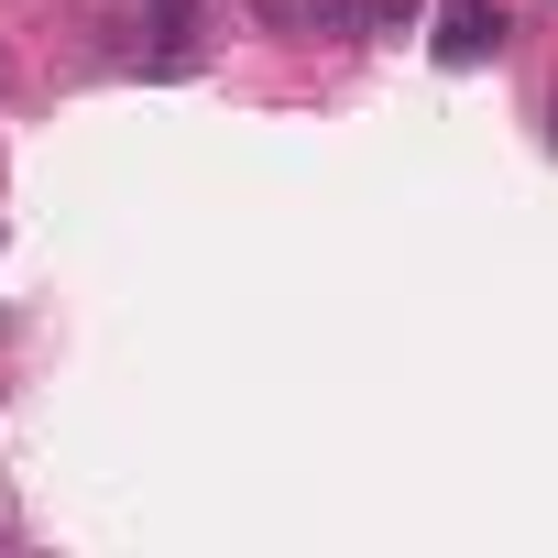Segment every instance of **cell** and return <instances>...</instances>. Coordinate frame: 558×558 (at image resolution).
<instances>
[{"instance_id":"1","label":"cell","mask_w":558,"mask_h":558,"mask_svg":"<svg viewBox=\"0 0 558 558\" xmlns=\"http://www.w3.org/2000/svg\"><path fill=\"white\" fill-rule=\"evenodd\" d=\"M504 34H514L504 0H438V66H482L504 56Z\"/></svg>"},{"instance_id":"2","label":"cell","mask_w":558,"mask_h":558,"mask_svg":"<svg viewBox=\"0 0 558 558\" xmlns=\"http://www.w3.org/2000/svg\"><path fill=\"white\" fill-rule=\"evenodd\" d=\"M427 23V0H362V45H405Z\"/></svg>"},{"instance_id":"5","label":"cell","mask_w":558,"mask_h":558,"mask_svg":"<svg viewBox=\"0 0 558 558\" xmlns=\"http://www.w3.org/2000/svg\"><path fill=\"white\" fill-rule=\"evenodd\" d=\"M0 536H23V525H12V493H0Z\"/></svg>"},{"instance_id":"3","label":"cell","mask_w":558,"mask_h":558,"mask_svg":"<svg viewBox=\"0 0 558 558\" xmlns=\"http://www.w3.org/2000/svg\"><path fill=\"white\" fill-rule=\"evenodd\" d=\"M307 34H329V45H362V0H307Z\"/></svg>"},{"instance_id":"4","label":"cell","mask_w":558,"mask_h":558,"mask_svg":"<svg viewBox=\"0 0 558 558\" xmlns=\"http://www.w3.org/2000/svg\"><path fill=\"white\" fill-rule=\"evenodd\" d=\"M241 12H252V23H274V34H296V23H307V0H241Z\"/></svg>"}]
</instances>
